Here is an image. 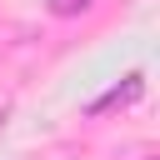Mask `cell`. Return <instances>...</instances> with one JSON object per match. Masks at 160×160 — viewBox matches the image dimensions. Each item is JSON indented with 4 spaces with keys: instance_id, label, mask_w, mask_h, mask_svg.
<instances>
[{
    "instance_id": "1",
    "label": "cell",
    "mask_w": 160,
    "mask_h": 160,
    "mask_svg": "<svg viewBox=\"0 0 160 160\" xmlns=\"http://www.w3.org/2000/svg\"><path fill=\"white\" fill-rule=\"evenodd\" d=\"M140 90H145V80H140V75H125V85H115L110 95H100V100L90 105V115H105V110H115V105H130V100H140Z\"/></svg>"
},
{
    "instance_id": "2",
    "label": "cell",
    "mask_w": 160,
    "mask_h": 160,
    "mask_svg": "<svg viewBox=\"0 0 160 160\" xmlns=\"http://www.w3.org/2000/svg\"><path fill=\"white\" fill-rule=\"evenodd\" d=\"M50 5V15H80V10H90L95 0H45Z\"/></svg>"
},
{
    "instance_id": "3",
    "label": "cell",
    "mask_w": 160,
    "mask_h": 160,
    "mask_svg": "<svg viewBox=\"0 0 160 160\" xmlns=\"http://www.w3.org/2000/svg\"><path fill=\"white\" fill-rule=\"evenodd\" d=\"M10 120V95H0V125Z\"/></svg>"
},
{
    "instance_id": "4",
    "label": "cell",
    "mask_w": 160,
    "mask_h": 160,
    "mask_svg": "<svg viewBox=\"0 0 160 160\" xmlns=\"http://www.w3.org/2000/svg\"><path fill=\"white\" fill-rule=\"evenodd\" d=\"M145 160H155V155H145Z\"/></svg>"
}]
</instances>
